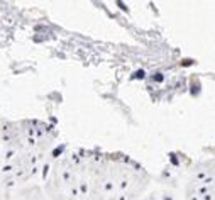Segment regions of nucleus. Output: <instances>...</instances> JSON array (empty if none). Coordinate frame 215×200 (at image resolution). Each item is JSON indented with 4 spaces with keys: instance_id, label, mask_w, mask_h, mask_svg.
Returning <instances> with one entry per match:
<instances>
[{
    "instance_id": "obj_1",
    "label": "nucleus",
    "mask_w": 215,
    "mask_h": 200,
    "mask_svg": "<svg viewBox=\"0 0 215 200\" xmlns=\"http://www.w3.org/2000/svg\"><path fill=\"white\" fill-rule=\"evenodd\" d=\"M132 78H144V71H142V70H139V71H135Z\"/></svg>"
}]
</instances>
